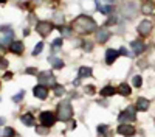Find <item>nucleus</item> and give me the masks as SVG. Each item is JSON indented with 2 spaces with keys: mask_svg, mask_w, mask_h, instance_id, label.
<instances>
[{
  "mask_svg": "<svg viewBox=\"0 0 155 137\" xmlns=\"http://www.w3.org/2000/svg\"><path fill=\"white\" fill-rule=\"evenodd\" d=\"M106 131H107L106 125H99V126H98V132H99L101 135H106Z\"/></svg>",
  "mask_w": 155,
  "mask_h": 137,
  "instance_id": "25",
  "label": "nucleus"
},
{
  "mask_svg": "<svg viewBox=\"0 0 155 137\" xmlns=\"http://www.w3.org/2000/svg\"><path fill=\"white\" fill-rule=\"evenodd\" d=\"M153 2H144L143 3V6H141V12L143 14H149V12H152L153 11Z\"/></svg>",
  "mask_w": 155,
  "mask_h": 137,
  "instance_id": "16",
  "label": "nucleus"
},
{
  "mask_svg": "<svg viewBox=\"0 0 155 137\" xmlns=\"http://www.w3.org/2000/svg\"><path fill=\"white\" fill-rule=\"evenodd\" d=\"M135 112H137V108L135 106H129L124 112H121V115H120V120L121 122H134L135 118H137V114H135Z\"/></svg>",
  "mask_w": 155,
  "mask_h": 137,
  "instance_id": "5",
  "label": "nucleus"
},
{
  "mask_svg": "<svg viewBox=\"0 0 155 137\" xmlns=\"http://www.w3.org/2000/svg\"><path fill=\"white\" fill-rule=\"evenodd\" d=\"M56 122V115L53 114V112H50V111H45L41 114V123L44 125L45 128H50V126H53Z\"/></svg>",
  "mask_w": 155,
  "mask_h": 137,
  "instance_id": "4",
  "label": "nucleus"
},
{
  "mask_svg": "<svg viewBox=\"0 0 155 137\" xmlns=\"http://www.w3.org/2000/svg\"><path fill=\"white\" fill-rule=\"evenodd\" d=\"M106 2H113V0H106Z\"/></svg>",
  "mask_w": 155,
  "mask_h": 137,
  "instance_id": "38",
  "label": "nucleus"
},
{
  "mask_svg": "<svg viewBox=\"0 0 155 137\" xmlns=\"http://www.w3.org/2000/svg\"><path fill=\"white\" fill-rule=\"evenodd\" d=\"M115 92H118V91H116L115 87H112V86H106L104 89H101V95L102 97H112Z\"/></svg>",
  "mask_w": 155,
  "mask_h": 137,
  "instance_id": "15",
  "label": "nucleus"
},
{
  "mask_svg": "<svg viewBox=\"0 0 155 137\" xmlns=\"http://www.w3.org/2000/svg\"><path fill=\"white\" fill-rule=\"evenodd\" d=\"M59 31H61L64 36H70V34H71V31H70L68 28H64V27H59Z\"/></svg>",
  "mask_w": 155,
  "mask_h": 137,
  "instance_id": "28",
  "label": "nucleus"
},
{
  "mask_svg": "<svg viewBox=\"0 0 155 137\" xmlns=\"http://www.w3.org/2000/svg\"><path fill=\"white\" fill-rule=\"evenodd\" d=\"M130 45H132V48H134V52L137 53V55H141L146 50V45H144V42L143 41H132L130 42Z\"/></svg>",
  "mask_w": 155,
  "mask_h": 137,
  "instance_id": "11",
  "label": "nucleus"
},
{
  "mask_svg": "<svg viewBox=\"0 0 155 137\" xmlns=\"http://www.w3.org/2000/svg\"><path fill=\"white\" fill-rule=\"evenodd\" d=\"M3 122H5L3 118H0V125H3Z\"/></svg>",
  "mask_w": 155,
  "mask_h": 137,
  "instance_id": "37",
  "label": "nucleus"
},
{
  "mask_svg": "<svg viewBox=\"0 0 155 137\" xmlns=\"http://www.w3.org/2000/svg\"><path fill=\"white\" fill-rule=\"evenodd\" d=\"M0 31H3V33H9V31H12L8 25H3V27H0Z\"/></svg>",
  "mask_w": 155,
  "mask_h": 137,
  "instance_id": "31",
  "label": "nucleus"
},
{
  "mask_svg": "<svg viewBox=\"0 0 155 137\" xmlns=\"http://www.w3.org/2000/svg\"><path fill=\"white\" fill-rule=\"evenodd\" d=\"M23 94H25V92L22 91V92H19L17 95H14V97H12V101H16V103H19L20 100H22V97H23Z\"/></svg>",
  "mask_w": 155,
  "mask_h": 137,
  "instance_id": "27",
  "label": "nucleus"
},
{
  "mask_svg": "<svg viewBox=\"0 0 155 137\" xmlns=\"http://www.w3.org/2000/svg\"><path fill=\"white\" fill-rule=\"evenodd\" d=\"M33 94H34V97H37V98L45 100V98L48 97V87H47L45 84H37L34 89H33Z\"/></svg>",
  "mask_w": 155,
  "mask_h": 137,
  "instance_id": "7",
  "label": "nucleus"
},
{
  "mask_svg": "<svg viewBox=\"0 0 155 137\" xmlns=\"http://www.w3.org/2000/svg\"><path fill=\"white\" fill-rule=\"evenodd\" d=\"M73 117V109H71V104L68 100H64V101L59 103L58 106V118L62 120V122H67Z\"/></svg>",
  "mask_w": 155,
  "mask_h": 137,
  "instance_id": "2",
  "label": "nucleus"
},
{
  "mask_svg": "<svg viewBox=\"0 0 155 137\" xmlns=\"http://www.w3.org/2000/svg\"><path fill=\"white\" fill-rule=\"evenodd\" d=\"M20 120H22V123L27 125V126H33V123H34V118H33L31 114H25V115H22Z\"/></svg>",
  "mask_w": 155,
  "mask_h": 137,
  "instance_id": "18",
  "label": "nucleus"
},
{
  "mask_svg": "<svg viewBox=\"0 0 155 137\" xmlns=\"http://www.w3.org/2000/svg\"><path fill=\"white\" fill-rule=\"evenodd\" d=\"M132 84H134L135 87H140L141 84H143V80H141L140 75H135V77L132 78Z\"/></svg>",
  "mask_w": 155,
  "mask_h": 137,
  "instance_id": "22",
  "label": "nucleus"
},
{
  "mask_svg": "<svg viewBox=\"0 0 155 137\" xmlns=\"http://www.w3.org/2000/svg\"><path fill=\"white\" fill-rule=\"evenodd\" d=\"M85 91H87L90 95H92V94H95V87H93V86H87V87H85Z\"/></svg>",
  "mask_w": 155,
  "mask_h": 137,
  "instance_id": "32",
  "label": "nucleus"
},
{
  "mask_svg": "<svg viewBox=\"0 0 155 137\" xmlns=\"http://www.w3.org/2000/svg\"><path fill=\"white\" fill-rule=\"evenodd\" d=\"M65 94V89H64V86H58V84H54V95L56 97H61V95H64Z\"/></svg>",
  "mask_w": 155,
  "mask_h": 137,
  "instance_id": "21",
  "label": "nucleus"
},
{
  "mask_svg": "<svg viewBox=\"0 0 155 137\" xmlns=\"http://www.w3.org/2000/svg\"><path fill=\"white\" fill-rule=\"evenodd\" d=\"M152 31V22L150 20H141L138 25V33L140 36H149Z\"/></svg>",
  "mask_w": 155,
  "mask_h": 137,
  "instance_id": "6",
  "label": "nucleus"
},
{
  "mask_svg": "<svg viewBox=\"0 0 155 137\" xmlns=\"http://www.w3.org/2000/svg\"><path fill=\"white\" fill-rule=\"evenodd\" d=\"M118 55H120V52H116V50H113V48H109L106 52V62L107 64H113L115 59L118 58Z\"/></svg>",
  "mask_w": 155,
  "mask_h": 137,
  "instance_id": "13",
  "label": "nucleus"
},
{
  "mask_svg": "<svg viewBox=\"0 0 155 137\" xmlns=\"http://www.w3.org/2000/svg\"><path fill=\"white\" fill-rule=\"evenodd\" d=\"M11 78H12V73L11 72H6L5 73V80H11Z\"/></svg>",
  "mask_w": 155,
  "mask_h": 137,
  "instance_id": "34",
  "label": "nucleus"
},
{
  "mask_svg": "<svg viewBox=\"0 0 155 137\" xmlns=\"http://www.w3.org/2000/svg\"><path fill=\"white\" fill-rule=\"evenodd\" d=\"M39 81L42 84H50V86H54V77L51 72H42L39 75Z\"/></svg>",
  "mask_w": 155,
  "mask_h": 137,
  "instance_id": "9",
  "label": "nucleus"
},
{
  "mask_svg": "<svg viewBox=\"0 0 155 137\" xmlns=\"http://www.w3.org/2000/svg\"><path fill=\"white\" fill-rule=\"evenodd\" d=\"M120 55H124V56H130V53L127 52V48H126V47H121V48H120Z\"/></svg>",
  "mask_w": 155,
  "mask_h": 137,
  "instance_id": "29",
  "label": "nucleus"
},
{
  "mask_svg": "<svg viewBox=\"0 0 155 137\" xmlns=\"http://www.w3.org/2000/svg\"><path fill=\"white\" fill-rule=\"evenodd\" d=\"M9 50H11L12 53H16V55H20L23 52V44L20 41H12L9 44Z\"/></svg>",
  "mask_w": 155,
  "mask_h": 137,
  "instance_id": "14",
  "label": "nucleus"
},
{
  "mask_svg": "<svg viewBox=\"0 0 155 137\" xmlns=\"http://www.w3.org/2000/svg\"><path fill=\"white\" fill-rule=\"evenodd\" d=\"M92 77V69L90 67H81L79 69V78H88Z\"/></svg>",
  "mask_w": 155,
  "mask_h": 137,
  "instance_id": "20",
  "label": "nucleus"
},
{
  "mask_svg": "<svg viewBox=\"0 0 155 137\" xmlns=\"http://www.w3.org/2000/svg\"><path fill=\"white\" fill-rule=\"evenodd\" d=\"M14 129L12 128H5V131H3V137H14Z\"/></svg>",
  "mask_w": 155,
  "mask_h": 137,
  "instance_id": "23",
  "label": "nucleus"
},
{
  "mask_svg": "<svg viewBox=\"0 0 155 137\" xmlns=\"http://www.w3.org/2000/svg\"><path fill=\"white\" fill-rule=\"evenodd\" d=\"M98 8H99V11L102 12V14H109V12L112 11L110 6H98Z\"/></svg>",
  "mask_w": 155,
  "mask_h": 137,
  "instance_id": "26",
  "label": "nucleus"
},
{
  "mask_svg": "<svg viewBox=\"0 0 155 137\" xmlns=\"http://www.w3.org/2000/svg\"><path fill=\"white\" fill-rule=\"evenodd\" d=\"M54 19H56L58 22H61V16H59V14H56V16H54Z\"/></svg>",
  "mask_w": 155,
  "mask_h": 137,
  "instance_id": "36",
  "label": "nucleus"
},
{
  "mask_svg": "<svg viewBox=\"0 0 155 137\" xmlns=\"http://www.w3.org/2000/svg\"><path fill=\"white\" fill-rule=\"evenodd\" d=\"M109 37H110V33H109L106 28H99V30L96 31V39H98L99 44L107 42V41H109Z\"/></svg>",
  "mask_w": 155,
  "mask_h": 137,
  "instance_id": "10",
  "label": "nucleus"
},
{
  "mask_svg": "<svg viewBox=\"0 0 155 137\" xmlns=\"http://www.w3.org/2000/svg\"><path fill=\"white\" fill-rule=\"evenodd\" d=\"M135 108H137V111H141V112L147 111V109H149V100H146V98H143V97H140V98L137 100Z\"/></svg>",
  "mask_w": 155,
  "mask_h": 137,
  "instance_id": "12",
  "label": "nucleus"
},
{
  "mask_svg": "<svg viewBox=\"0 0 155 137\" xmlns=\"http://www.w3.org/2000/svg\"><path fill=\"white\" fill-rule=\"evenodd\" d=\"M118 134H121L124 137H132V135H135V126H132V125H120Z\"/></svg>",
  "mask_w": 155,
  "mask_h": 137,
  "instance_id": "8",
  "label": "nucleus"
},
{
  "mask_svg": "<svg viewBox=\"0 0 155 137\" xmlns=\"http://www.w3.org/2000/svg\"><path fill=\"white\" fill-rule=\"evenodd\" d=\"M85 48H87V50H92V44H90V42L87 44V42H85Z\"/></svg>",
  "mask_w": 155,
  "mask_h": 137,
  "instance_id": "35",
  "label": "nucleus"
},
{
  "mask_svg": "<svg viewBox=\"0 0 155 137\" xmlns=\"http://www.w3.org/2000/svg\"><path fill=\"white\" fill-rule=\"evenodd\" d=\"M71 28L76 33H79V34H90L92 31H95L96 22L92 17H88V16H79V17H76L73 20Z\"/></svg>",
  "mask_w": 155,
  "mask_h": 137,
  "instance_id": "1",
  "label": "nucleus"
},
{
  "mask_svg": "<svg viewBox=\"0 0 155 137\" xmlns=\"http://www.w3.org/2000/svg\"><path fill=\"white\" fill-rule=\"evenodd\" d=\"M130 92H132V89H130V87H129L127 84H121V86L118 87V94H121L123 97L130 95Z\"/></svg>",
  "mask_w": 155,
  "mask_h": 137,
  "instance_id": "17",
  "label": "nucleus"
},
{
  "mask_svg": "<svg viewBox=\"0 0 155 137\" xmlns=\"http://www.w3.org/2000/svg\"><path fill=\"white\" fill-rule=\"evenodd\" d=\"M25 72H27L28 75H37V70H36V69H33V67H28Z\"/></svg>",
  "mask_w": 155,
  "mask_h": 137,
  "instance_id": "30",
  "label": "nucleus"
},
{
  "mask_svg": "<svg viewBox=\"0 0 155 137\" xmlns=\"http://www.w3.org/2000/svg\"><path fill=\"white\" fill-rule=\"evenodd\" d=\"M61 45H62V39H56L53 42V47H61Z\"/></svg>",
  "mask_w": 155,
  "mask_h": 137,
  "instance_id": "33",
  "label": "nucleus"
},
{
  "mask_svg": "<svg viewBox=\"0 0 155 137\" xmlns=\"http://www.w3.org/2000/svg\"><path fill=\"white\" fill-rule=\"evenodd\" d=\"M42 48H44V44H42V42H39V44L34 47V52H33V55H34V56H36V55H39V53L42 52Z\"/></svg>",
  "mask_w": 155,
  "mask_h": 137,
  "instance_id": "24",
  "label": "nucleus"
},
{
  "mask_svg": "<svg viewBox=\"0 0 155 137\" xmlns=\"http://www.w3.org/2000/svg\"><path fill=\"white\" fill-rule=\"evenodd\" d=\"M51 30H53V23L48 22V20H41V22H37V25H36V31L42 37L48 36Z\"/></svg>",
  "mask_w": 155,
  "mask_h": 137,
  "instance_id": "3",
  "label": "nucleus"
},
{
  "mask_svg": "<svg viewBox=\"0 0 155 137\" xmlns=\"http://www.w3.org/2000/svg\"><path fill=\"white\" fill-rule=\"evenodd\" d=\"M50 62L53 64V67H54V69H62V67H64V61H62V59H59V58L51 56V58H50Z\"/></svg>",
  "mask_w": 155,
  "mask_h": 137,
  "instance_id": "19",
  "label": "nucleus"
}]
</instances>
